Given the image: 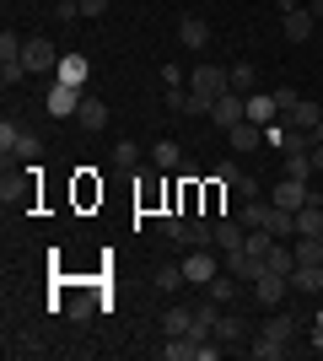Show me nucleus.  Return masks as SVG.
Returning <instances> with one entry per match:
<instances>
[{"instance_id":"58836bf2","label":"nucleus","mask_w":323,"mask_h":361,"mask_svg":"<svg viewBox=\"0 0 323 361\" xmlns=\"http://www.w3.org/2000/svg\"><path fill=\"white\" fill-rule=\"evenodd\" d=\"M16 130H22V124H11V119L0 124V151H6V157H11V146H16Z\"/></svg>"},{"instance_id":"6e6552de","label":"nucleus","mask_w":323,"mask_h":361,"mask_svg":"<svg viewBox=\"0 0 323 361\" xmlns=\"http://www.w3.org/2000/svg\"><path fill=\"white\" fill-rule=\"evenodd\" d=\"M81 97H87V92H81V87H65V81H54L44 103H49V114H54V119H76Z\"/></svg>"},{"instance_id":"9b49d317","label":"nucleus","mask_w":323,"mask_h":361,"mask_svg":"<svg viewBox=\"0 0 323 361\" xmlns=\"http://www.w3.org/2000/svg\"><path fill=\"white\" fill-rule=\"evenodd\" d=\"M178 44L184 49H210V22L194 11H184V22H178Z\"/></svg>"},{"instance_id":"72a5a7b5","label":"nucleus","mask_w":323,"mask_h":361,"mask_svg":"<svg viewBox=\"0 0 323 361\" xmlns=\"http://www.w3.org/2000/svg\"><path fill=\"white\" fill-rule=\"evenodd\" d=\"M92 307H97V302H92V297H87V291H76V297L65 302V313L76 318V324H87V318H92Z\"/></svg>"},{"instance_id":"5701e85b","label":"nucleus","mask_w":323,"mask_h":361,"mask_svg":"<svg viewBox=\"0 0 323 361\" xmlns=\"http://www.w3.org/2000/svg\"><path fill=\"white\" fill-rule=\"evenodd\" d=\"M227 75H232V92H243V97H248V92H259V71H253L248 60H237Z\"/></svg>"},{"instance_id":"f3484780","label":"nucleus","mask_w":323,"mask_h":361,"mask_svg":"<svg viewBox=\"0 0 323 361\" xmlns=\"http://www.w3.org/2000/svg\"><path fill=\"white\" fill-rule=\"evenodd\" d=\"M280 119L291 124V130H308V135H312V130H318V119H323V108L312 103V97H302V103H296L291 114H280Z\"/></svg>"},{"instance_id":"1a4fd4ad","label":"nucleus","mask_w":323,"mask_h":361,"mask_svg":"<svg viewBox=\"0 0 323 361\" xmlns=\"http://www.w3.org/2000/svg\"><path fill=\"white\" fill-rule=\"evenodd\" d=\"M243 238H248V226L237 221V216H215V248H221V254H237V248H243Z\"/></svg>"},{"instance_id":"f8f14e48","label":"nucleus","mask_w":323,"mask_h":361,"mask_svg":"<svg viewBox=\"0 0 323 361\" xmlns=\"http://www.w3.org/2000/svg\"><path fill=\"white\" fill-rule=\"evenodd\" d=\"M312 27H318V16H312L308 6H302V11H291V16H280V32H286V44H308Z\"/></svg>"},{"instance_id":"412c9836","label":"nucleus","mask_w":323,"mask_h":361,"mask_svg":"<svg viewBox=\"0 0 323 361\" xmlns=\"http://www.w3.org/2000/svg\"><path fill=\"white\" fill-rule=\"evenodd\" d=\"M76 124H81V130H103V124H108V103H103V97H81Z\"/></svg>"},{"instance_id":"473e14b6","label":"nucleus","mask_w":323,"mask_h":361,"mask_svg":"<svg viewBox=\"0 0 323 361\" xmlns=\"http://www.w3.org/2000/svg\"><path fill=\"white\" fill-rule=\"evenodd\" d=\"M6 350H11V356H44V340H38V334H16Z\"/></svg>"},{"instance_id":"a878e982","label":"nucleus","mask_w":323,"mask_h":361,"mask_svg":"<svg viewBox=\"0 0 323 361\" xmlns=\"http://www.w3.org/2000/svg\"><path fill=\"white\" fill-rule=\"evenodd\" d=\"M291 254H296V264H323V238H296Z\"/></svg>"},{"instance_id":"cd10ccee","label":"nucleus","mask_w":323,"mask_h":361,"mask_svg":"<svg viewBox=\"0 0 323 361\" xmlns=\"http://www.w3.org/2000/svg\"><path fill=\"white\" fill-rule=\"evenodd\" d=\"M38 151H44V135H32L27 124H22V130H16V146H11V157H27V162H32Z\"/></svg>"},{"instance_id":"a19ab883","label":"nucleus","mask_w":323,"mask_h":361,"mask_svg":"<svg viewBox=\"0 0 323 361\" xmlns=\"http://www.w3.org/2000/svg\"><path fill=\"white\" fill-rule=\"evenodd\" d=\"M108 11V0H81V16H103Z\"/></svg>"},{"instance_id":"2eb2a0df","label":"nucleus","mask_w":323,"mask_h":361,"mask_svg":"<svg viewBox=\"0 0 323 361\" xmlns=\"http://www.w3.org/2000/svg\"><path fill=\"white\" fill-rule=\"evenodd\" d=\"M194 329V307L189 302H167L162 307V334H189Z\"/></svg>"},{"instance_id":"ea45409f","label":"nucleus","mask_w":323,"mask_h":361,"mask_svg":"<svg viewBox=\"0 0 323 361\" xmlns=\"http://www.w3.org/2000/svg\"><path fill=\"white\" fill-rule=\"evenodd\" d=\"M162 81H167V87H184V71H178V65L167 60V65H162Z\"/></svg>"},{"instance_id":"39448f33","label":"nucleus","mask_w":323,"mask_h":361,"mask_svg":"<svg viewBox=\"0 0 323 361\" xmlns=\"http://www.w3.org/2000/svg\"><path fill=\"white\" fill-rule=\"evenodd\" d=\"M210 119H215V130L243 124V119H248V97H243V92H221V97H215V108H210Z\"/></svg>"},{"instance_id":"f704fd0d","label":"nucleus","mask_w":323,"mask_h":361,"mask_svg":"<svg viewBox=\"0 0 323 361\" xmlns=\"http://www.w3.org/2000/svg\"><path fill=\"white\" fill-rule=\"evenodd\" d=\"M81 16V0H54V22H76Z\"/></svg>"},{"instance_id":"393cba45","label":"nucleus","mask_w":323,"mask_h":361,"mask_svg":"<svg viewBox=\"0 0 323 361\" xmlns=\"http://www.w3.org/2000/svg\"><path fill=\"white\" fill-rule=\"evenodd\" d=\"M113 167H119V173H135L140 167V146L135 140H113Z\"/></svg>"},{"instance_id":"f257e3e1","label":"nucleus","mask_w":323,"mask_h":361,"mask_svg":"<svg viewBox=\"0 0 323 361\" xmlns=\"http://www.w3.org/2000/svg\"><path fill=\"white\" fill-rule=\"evenodd\" d=\"M60 54H65V49H54V38H27L22 65H27V75H54V71H60Z\"/></svg>"},{"instance_id":"423d86ee","label":"nucleus","mask_w":323,"mask_h":361,"mask_svg":"<svg viewBox=\"0 0 323 361\" xmlns=\"http://www.w3.org/2000/svg\"><path fill=\"white\" fill-rule=\"evenodd\" d=\"M270 200H275L280 211H302V205L312 200V183H302V178H286V173H280V183L270 189Z\"/></svg>"},{"instance_id":"7c9ffc66","label":"nucleus","mask_w":323,"mask_h":361,"mask_svg":"<svg viewBox=\"0 0 323 361\" xmlns=\"http://www.w3.org/2000/svg\"><path fill=\"white\" fill-rule=\"evenodd\" d=\"M22 49H27V38H16V32H0V65H22Z\"/></svg>"},{"instance_id":"9d476101","label":"nucleus","mask_w":323,"mask_h":361,"mask_svg":"<svg viewBox=\"0 0 323 361\" xmlns=\"http://www.w3.org/2000/svg\"><path fill=\"white\" fill-rule=\"evenodd\" d=\"M296 329H302V318H296V313H270L259 334H264V340H275V345H291Z\"/></svg>"},{"instance_id":"2f4dec72","label":"nucleus","mask_w":323,"mask_h":361,"mask_svg":"<svg viewBox=\"0 0 323 361\" xmlns=\"http://www.w3.org/2000/svg\"><path fill=\"white\" fill-rule=\"evenodd\" d=\"M232 195H237V200H264V183L248 178V173H237V178H232Z\"/></svg>"},{"instance_id":"4be33fe9","label":"nucleus","mask_w":323,"mask_h":361,"mask_svg":"<svg viewBox=\"0 0 323 361\" xmlns=\"http://www.w3.org/2000/svg\"><path fill=\"white\" fill-rule=\"evenodd\" d=\"M227 140H232V151H253V146L264 140V124L243 119V124H232V130H227Z\"/></svg>"},{"instance_id":"37998d69","label":"nucleus","mask_w":323,"mask_h":361,"mask_svg":"<svg viewBox=\"0 0 323 361\" xmlns=\"http://www.w3.org/2000/svg\"><path fill=\"white\" fill-rule=\"evenodd\" d=\"M275 11H280V16H291V11H302V0H275Z\"/></svg>"},{"instance_id":"c85d7f7f","label":"nucleus","mask_w":323,"mask_h":361,"mask_svg":"<svg viewBox=\"0 0 323 361\" xmlns=\"http://www.w3.org/2000/svg\"><path fill=\"white\" fill-rule=\"evenodd\" d=\"M264 216H270V200H243V211H237V221L253 232V226H264Z\"/></svg>"},{"instance_id":"20e7f679","label":"nucleus","mask_w":323,"mask_h":361,"mask_svg":"<svg viewBox=\"0 0 323 361\" xmlns=\"http://www.w3.org/2000/svg\"><path fill=\"white\" fill-rule=\"evenodd\" d=\"M54 81H65V87H81V92H87V81H92V60H87L81 49H65V54H60V71H54Z\"/></svg>"},{"instance_id":"4c0bfd02","label":"nucleus","mask_w":323,"mask_h":361,"mask_svg":"<svg viewBox=\"0 0 323 361\" xmlns=\"http://www.w3.org/2000/svg\"><path fill=\"white\" fill-rule=\"evenodd\" d=\"M167 108H172V114H184V108H189V87H167Z\"/></svg>"},{"instance_id":"a18cd8bd","label":"nucleus","mask_w":323,"mask_h":361,"mask_svg":"<svg viewBox=\"0 0 323 361\" xmlns=\"http://www.w3.org/2000/svg\"><path fill=\"white\" fill-rule=\"evenodd\" d=\"M312 140H323V119H318V130H312Z\"/></svg>"},{"instance_id":"c756f323","label":"nucleus","mask_w":323,"mask_h":361,"mask_svg":"<svg viewBox=\"0 0 323 361\" xmlns=\"http://www.w3.org/2000/svg\"><path fill=\"white\" fill-rule=\"evenodd\" d=\"M291 345H275V340H264V334H253V345H248V356L253 361H280Z\"/></svg>"},{"instance_id":"6ab92c4d","label":"nucleus","mask_w":323,"mask_h":361,"mask_svg":"<svg viewBox=\"0 0 323 361\" xmlns=\"http://www.w3.org/2000/svg\"><path fill=\"white\" fill-rule=\"evenodd\" d=\"M151 167L178 173V167H184V146H178V140H156V146H151Z\"/></svg>"},{"instance_id":"ddd939ff","label":"nucleus","mask_w":323,"mask_h":361,"mask_svg":"<svg viewBox=\"0 0 323 361\" xmlns=\"http://www.w3.org/2000/svg\"><path fill=\"white\" fill-rule=\"evenodd\" d=\"M286 291H291V281H286V275H275V270H264L259 281H253V297H259L264 307H275V302H286Z\"/></svg>"},{"instance_id":"f03ea898","label":"nucleus","mask_w":323,"mask_h":361,"mask_svg":"<svg viewBox=\"0 0 323 361\" xmlns=\"http://www.w3.org/2000/svg\"><path fill=\"white\" fill-rule=\"evenodd\" d=\"M215 275H221V254H210V243H205V248H189V259H184L189 286H210Z\"/></svg>"},{"instance_id":"c9c22d12","label":"nucleus","mask_w":323,"mask_h":361,"mask_svg":"<svg viewBox=\"0 0 323 361\" xmlns=\"http://www.w3.org/2000/svg\"><path fill=\"white\" fill-rule=\"evenodd\" d=\"M275 103H280V114H291V108L302 103V92L296 87H275Z\"/></svg>"},{"instance_id":"dca6fc26","label":"nucleus","mask_w":323,"mask_h":361,"mask_svg":"<svg viewBox=\"0 0 323 361\" xmlns=\"http://www.w3.org/2000/svg\"><path fill=\"white\" fill-rule=\"evenodd\" d=\"M248 119H253V124H275L280 119L275 92H248Z\"/></svg>"},{"instance_id":"79ce46f5","label":"nucleus","mask_w":323,"mask_h":361,"mask_svg":"<svg viewBox=\"0 0 323 361\" xmlns=\"http://www.w3.org/2000/svg\"><path fill=\"white\" fill-rule=\"evenodd\" d=\"M308 157H312V173H323V140H312V146H308Z\"/></svg>"},{"instance_id":"a211bd4d","label":"nucleus","mask_w":323,"mask_h":361,"mask_svg":"<svg viewBox=\"0 0 323 361\" xmlns=\"http://www.w3.org/2000/svg\"><path fill=\"white\" fill-rule=\"evenodd\" d=\"M151 286L162 291V297L178 291V286H189V281H184V259H178V264H172V259H167V264H156V270H151Z\"/></svg>"},{"instance_id":"e433bc0d","label":"nucleus","mask_w":323,"mask_h":361,"mask_svg":"<svg viewBox=\"0 0 323 361\" xmlns=\"http://www.w3.org/2000/svg\"><path fill=\"white\" fill-rule=\"evenodd\" d=\"M22 75H27V65H0V87H22Z\"/></svg>"},{"instance_id":"c03bdc74","label":"nucleus","mask_w":323,"mask_h":361,"mask_svg":"<svg viewBox=\"0 0 323 361\" xmlns=\"http://www.w3.org/2000/svg\"><path fill=\"white\" fill-rule=\"evenodd\" d=\"M302 6H308V11L318 16V22H323V0H302Z\"/></svg>"},{"instance_id":"aec40b11","label":"nucleus","mask_w":323,"mask_h":361,"mask_svg":"<svg viewBox=\"0 0 323 361\" xmlns=\"http://www.w3.org/2000/svg\"><path fill=\"white\" fill-rule=\"evenodd\" d=\"M318 232H323V205H318V195H312L308 205L296 211V238H318Z\"/></svg>"},{"instance_id":"49530a36","label":"nucleus","mask_w":323,"mask_h":361,"mask_svg":"<svg viewBox=\"0 0 323 361\" xmlns=\"http://www.w3.org/2000/svg\"><path fill=\"white\" fill-rule=\"evenodd\" d=\"M318 238H323V232H318Z\"/></svg>"},{"instance_id":"b1692460","label":"nucleus","mask_w":323,"mask_h":361,"mask_svg":"<svg viewBox=\"0 0 323 361\" xmlns=\"http://www.w3.org/2000/svg\"><path fill=\"white\" fill-rule=\"evenodd\" d=\"M286 178H302V183H312V157L308 151H286V167H280Z\"/></svg>"},{"instance_id":"0eeeda50","label":"nucleus","mask_w":323,"mask_h":361,"mask_svg":"<svg viewBox=\"0 0 323 361\" xmlns=\"http://www.w3.org/2000/svg\"><path fill=\"white\" fill-rule=\"evenodd\" d=\"M221 270L237 275L243 286H253V281L264 275V259H259V254H248V248H237V254H221Z\"/></svg>"},{"instance_id":"4468645a","label":"nucleus","mask_w":323,"mask_h":361,"mask_svg":"<svg viewBox=\"0 0 323 361\" xmlns=\"http://www.w3.org/2000/svg\"><path fill=\"white\" fill-rule=\"evenodd\" d=\"M210 340H221V345H243V340H248V324H243L237 313H215Z\"/></svg>"},{"instance_id":"bb28decb","label":"nucleus","mask_w":323,"mask_h":361,"mask_svg":"<svg viewBox=\"0 0 323 361\" xmlns=\"http://www.w3.org/2000/svg\"><path fill=\"white\" fill-rule=\"evenodd\" d=\"M237 286H243V281L221 270V275H215V281H210V286H205V297H215V302H232V297H237Z\"/></svg>"},{"instance_id":"7ed1b4c3","label":"nucleus","mask_w":323,"mask_h":361,"mask_svg":"<svg viewBox=\"0 0 323 361\" xmlns=\"http://www.w3.org/2000/svg\"><path fill=\"white\" fill-rule=\"evenodd\" d=\"M189 92H205V97H221V92H232L227 65H194V71H189Z\"/></svg>"}]
</instances>
